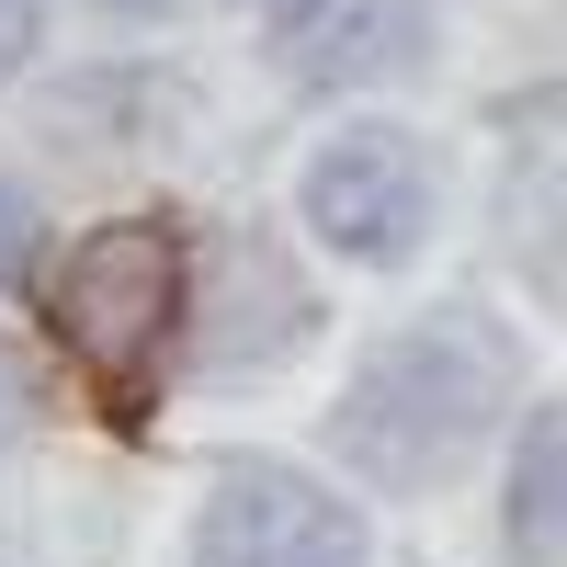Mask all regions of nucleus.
I'll return each mask as SVG.
<instances>
[{"label":"nucleus","instance_id":"nucleus-1","mask_svg":"<svg viewBox=\"0 0 567 567\" xmlns=\"http://www.w3.org/2000/svg\"><path fill=\"white\" fill-rule=\"evenodd\" d=\"M488 409H499L488 341H465V329H420V341H398V352L363 363V386L341 409V443H352L363 477L409 488V477H443V465L477 443Z\"/></svg>","mask_w":567,"mask_h":567},{"label":"nucleus","instance_id":"nucleus-2","mask_svg":"<svg viewBox=\"0 0 567 567\" xmlns=\"http://www.w3.org/2000/svg\"><path fill=\"white\" fill-rule=\"evenodd\" d=\"M182 307V250H171V227L148 216H114V227H91V239L69 250V284H58V318H69V352L91 374H125L159 352V329Z\"/></svg>","mask_w":567,"mask_h":567},{"label":"nucleus","instance_id":"nucleus-3","mask_svg":"<svg viewBox=\"0 0 567 567\" xmlns=\"http://www.w3.org/2000/svg\"><path fill=\"white\" fill-rule=\"evenodd\" d=\"M194 567H363V523L352 499H329L296 465H239L205 499Z\"/></svg>","mask_w":567,"mask_h":567},{"label":"nucleus","instance_id":"nucleus-4","mask_svg":"<svg viewBox=\"0 0 567 567\" xmlns=\"http://www.w3.org/2000/svg\"><path fill=\"white\" fill-rule=\"evenodd\" d=\"M307 216L341 261H409L420 250V216H432V171L398 125H352L329 136L318 171H307Z\"/></svg>","mask_w":567,"mask_h":567},{"label":"nucleus","instance_id":"nucleus-5","mask_svg":"<svg viewBox=\"0 0 567 567\" xmlns=\"http://www.w3.org/2000/svg\"><path fill=\"white\" fill-rule=\"evenodd\" d=\"M556 477H567V432H556V409L523 420V477H511V534H523L534 567H556Z\"/></svg>","mask_w":567,"mask_h":567},{"label":"nucleus","instance_id":"nucleus-6","mask_svg":"<svg viewBox=\"0 0 567 567\" xmlns=\"http://www.w3.org/2000/svg\"><path fill=\"white\" fill-rule=\"evenodd\" d=\"M318 69H352V80H374V69H409V0H374V12L352 23V45H341V34L318 45Z\"/></svg>","mask_w":567,"mask_h":567},{"label":"nucleus","instance_id":"nucleus-7","mask_svg":"<svg viewBox=\"0 0 567 567\" xmlns=\"http://www.w3.org/2000/svg\"><path fill=\"white\" fill-rule=\"evenodd\" d=\"M23 432H34V363L0 341V443H23Z\"/></svg>","mask_w":567,"mask_h":567},{"label":"nucleus","instance_id":"nucleus-8","mask_svg":"<svg viewBox=\"0 0 567 567\" xmlns=\"http://www.w3.org/2000/svg\"><path fill=\"white\" fill-rule=\"evenodd\" d=\"M23 227H34V205L12 194V182H0V284H12V272H23V250H34V239H23Z\"/></svg>","mask_w":567,"mask_h":567},{"label":"nucleus","instance_id":"nucleus-9","mask_svg":"<svg viewBox=\"0 0 567 567\" xmlns=\"http://www.w3.org/2000/svg\"><path fill=\"white\" fill-rule=\"evenodd\" d=\"M23 45H34V0H0V69H23Z\"/></svg>","mask_w":567,"mask_h":567},{"label":"nucleus","instance_id":"nucleus-10","mask_svg":"<svg viewBox=\"0 0 567 567\" xmlns=\"http://www.w3.org/2000/svg\"><path fill=\"white\" fill-rule=\"evenodd\" d=\"M250 12H307V0H250Z\"/></svg>","mask_w":567,"mask_h":567},{"label":"nucleus","instance_id":"nucleus-11","mask_svg":"<svg viewBox=\"0 0 567 567\" xmlns=\"http://www.w3.org/2000/svg\"><path fill=\"white\" fill-rule=\"evenodd\" d=\"M114 12H159V0H114Z\"/></svg>","mask_w":567,"mask_h":567}]
</instances>
